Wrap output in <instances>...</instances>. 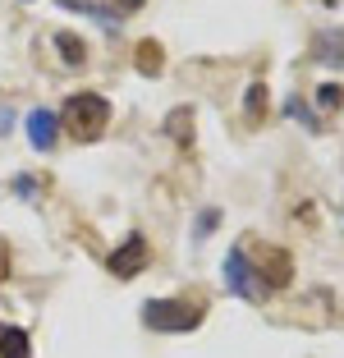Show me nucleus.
I'll return each instance as SVG.
<instances>
[{
    "mask_svg": "<svg viewBox=\"0 0 344 358\" xmlns=\"http://www.w3.org/2000/svg\"><path fill=\"white\" fill-rule=\"evenodd\" d=\"M60 124H64V134L92 143V138H101L106 124H110V101H106L101 92H73L60 110Z\"/></svg>",
    "mask_w": 344,
    "mask_h": 358,
    "instance_id": "nucleus-1",
    "label": "nucleus"
},
{
    "mask_svg": "<svg viewBox=\"0 0 344 358\" xmlns=\"http://www.w3.org/2000/svg\"><path fill=\"white\" fill-rule=\"evenodd\" d=\"M143 322L152 331H198L202 322V303H188V299H152L143 303Z\"/></svg>",
    "mask_w": 344,
    "mask_h": 358,
    "instance_id": "nucleus-2",
    "label": "nucleus"
},
{
    "mask_svg": "<svg viewBox=\"0 0 344 358\" xmlns=\"http://www.w3.org/2000/svg\"><path fill=\"white\" fill-rule=\"evenodd\" d=\"M147 262H152V243H147L143 234H129V239L110 253V271L120 275V280H134Z\"/></svg>",
    "mask_w": 344,
    "mask_h": 358,
    "instance_id": "nucleus-3",
    "label": "nucleus"
},
{
    "mask_svg": "<svg viewBox=\"0 0 344 358\" xmlns=\"http://www.w3.org/2000/svg\"><path fill=\"white\" fill-rule=\"evenodd\" d=\"M225 285H229V294H234V299H257V285H252V262H248V253H243L239 243L225 253Z\"/></svg>",
    "mask_w": 344,
    "mask_h": 358,
    "instance_id": "nucleus-4",
    "label": "nucleus"
},
{
    "mask_svg": "<svg viewBox=\"0 0 344 358\" xmlns=\"http://www.w3.org/2000/svg\"><path fill=\"white\" fill-rule=\"evenodd\" d=\"M23 129H28V143L37 152H51L55 138H60V115H55V110H46V106H37V110H28Z\"/></svg>",
    "mask_w": 344,
    "mask_h": 358,
    "instance_id": "nucleus-5",
    "label": "nucleus"
},
{
    "mask_svg": "<svg viewBox=\"0 0 344 358\" xmlns=\"http://www.w3.org/2000/svg\"><path fill=\"white\" fill-rule=\"evenodd\" d=\"M252 280H266L271 289H285V285H289V253H285V248H261Z\"/></svg>",
    "mask_w": 344,
    "mask_h": 358,
    "instance_id": "nucleus-6",
    "label": "nucleus"
},
{
    "mask_svg": "<svg viewBox=\"0 0 344 358\" xmlns=\"http://www.w3.org/2000/svg\"><path fill=\"white\" fill-rule=\"evenodd\" d=\"M313 55H317L322 64H335V69H344V28H326V32H317Z\"/></svg>",
    "mask_w": 344,
    "mask_h": 358,
    "instance_id": "nucleus-7",
    "label": "nucleus"
},
{
    "mask_svg": "<svg viewBox=\"0 0 344 358\" xmlns=\"http://www.w3.org/2000/svg\"><path fill=\"white\" fill-rule=\"evenodd\" d=\"M0 358H32V340H28V331L5 327V322H0Z\"/></svg>",
    "mask_w": 344,
    "mask_h": 358,
    "instance_id": "nucleus-8",
    "label": "nucleus"
},
{
    "mask_svg": "<svg viewBox=\"0 0 344 358\" xmlns=\"http://www.w3.org/2000/svg\"><path fill=\"white\" fill-rule=\"evenodd\" d=\"M55 51H60L64 64H73V69H83V64H87V42H83V37H73V32H55Z\"/></svg>",
    "mask_w": 344,
    "mask_h": 358,
    "instance_id": "nucleus-9",
    "label": "nucleus"
},
{
    "mask_svg": "<svg viewBox=\"0 0 344 358\" xmlns=\"http://www.w3.org/2000/svg\"><path fill=\"white\" fill-rule=\"evenodd\" d=\"M138 74H147V78H157L161 69H166V51H161V42H138Z\"/></svg>",
    "mask_w": 344,
    "mask_h": 358,
    "instance_id": "nucleus-10",
    "label": "nucleus"
},
{
    "mask_svg": "<svg viewBox=\"0 0 344 358\" xmlns=\"http://www.w3.org/2000/svg\"><path fill=\"white\" fill-rule=\"evenodd\" d=\"M166 134L175 138V143H193V110H175V115L166 120Z\"/></svg>",
    "mask_w": 344,
    "mask_h": 358,
    "instance_id": "nucleus-11",
    "label": "nucleus"
},
{
    "mask_svg": "<svg viewBox=\"0 0 344 358\" xmlns=\"http://www.w3.org/2000/svg\"><path fill=\"white\" fill-rule=\"evenodd\" d=\"M134 10H143V0H106V19H110V28H120V19L124 14H134Z\"/></svg>",
    "mask_w": 344,
    "mask_h": 358,
    "instance_id": "nucleus-12",
    "label": "nucleus"
},
{
    "mask_svg": "<svg viewBox=\"0 0 344 358\" xmlns=\"http://www.w3.org/2000/svg\"><path fill=\"white\" fill-rule=\"evenodd\" d=\"M317 106H322V110H340V106H344V92L335 83H322V87H317Z\"/></svg>",
    "mask_w": 344,
    "mask_h": 358,
    "instance_id": "nucleus-13",
    "label": "nucleus"
},
{
    "mask_svg": "<svg viewBox=\"0 0 344 358\" xmlns=\"http://www.w3.org/2000/svg\"><path fill=\"white\" fill-rule=\"evenodd\" d=\"M261 106H266V87H261V83H252V87H248V115H257Z\"/></svg>",
    "mask_w": 344,
    "mask_h": 358,
    "instance_id": "nucleus-14",
    "label": "nucleus"
},
{
    "mask_svg": "<svg viewBox=\"0 0 344 358\" xmlns=\"http://www.w3.org/2000/svg\"><path fill=\"white\" fill-rule=\"evenodd\" d=\"M285 110H289L294 120H303V124H308V129H317V120L308 115V106H303V101H289V106H285Z\"/></svg>",
    "mask_w": 344,
    "mask_h": 358,
    "instance_id": "nucleus-15",
    "label": "nucleus"
},
{
    "mask_svg": "<svg viewBox=\"0 0 344 358\" xmlns=\"http://www.w3.org/2000/svg\"><path fill=\"white\" fill-rule=\"evenodd\" d=\"M216 221H220V211H202V216H198V234H207Z\"/></svg>",
    "mask_w": 344,
    "mask_h": 358,
    "instance_id": "nucleus-16",
    "label": "nucleus"
},
{
    "mask_svg": "<svg viewBox=\"0 0 344 358\" xmlns=\"http://www.w3.org/2000/svg\"><path fill=\"white\" fill-rule=\"evenodd\" d=\"M14 193H23V198H32V193H37V184H32V179H14Z\"/></svg>",
    "mask_w": 344,
    "mask_h": 358,
    "instance_id": "nucleus-17",
    "label": "nucleus"
},
{
    "mask_svg": "<svg viewBox=\"0 0 344 358\" xmlns=\"http://www.w3.org/2000/svg\"><path fill=\"white\" fill-rule=\"evenodd\" d=\"M5 275H10V248L0 243V280H5Z\"/></svg>",
    "mask_w": 344,
    "mask_h": 358,
    "instance_id": "nucleus-18",
    "label": "nucleus"
},
{
    "mask_svg": "<svg viewBox=\"0 0 344 358\" xmlns=\"http://www.w3.org/2000/svg\"><path fill=\"white\" fill-rule=\"evenodd\" d=\"M0 129H10V110H0Z\"/></svg>",
    "mask_w": 344,
    "mask_h": 358,
    "instance_id": "nucleus-19",
    "label": "nucleus"
}]
</instances>
